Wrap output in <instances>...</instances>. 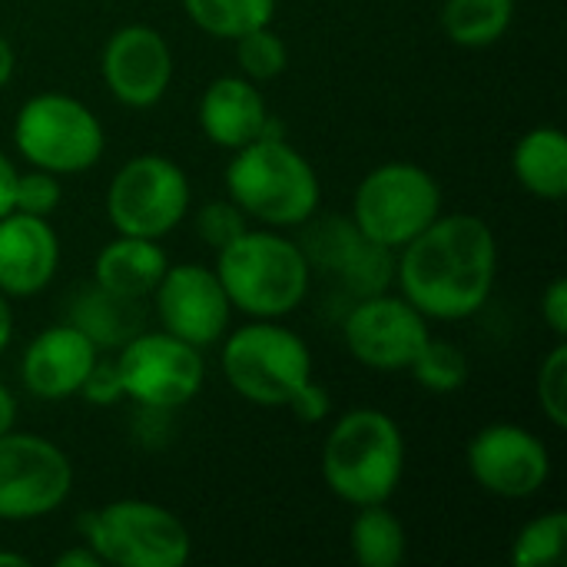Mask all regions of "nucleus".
Wrapping results in <instances>:
<instances>
[{"label":"nucleus","instance_id":"f257e3e1","mask_svg":"<svg viewBox=\"0 0 567 567\" xmlns=\"http://www.w3.org/2000/svg\"><path fill=\"white\" fill-rule=\"evenodd\" d=\"M498 279V239L475 213H439L395 252V286L429 322L478 316Z\"/></svg>","mask_w":567,"mask_h":567},{"label":"nucleus","instance_id":"f03ea898","mask_svg":"<svg viewBox=\"0 0 567 567\" xmlns=\"http://www.w3.org/2000/svg\"><path fill=\"white\" fill-rule=\"evenodd\" d=\"M405 435L399 422L372 405L352 409L336 419L322 442V482L326 488L352 505H385L405 475Z\"/></svg>","mask_w":567,"mask_h":567},{"label":"nucleus","instance_id":"7ed1b4c3","mask_svg":"<svg viewBox=\"0 0 567 567\" xmlns=\"http://www.w3.org/2000/svg\"><path fill=\"white\" fill-rule=\"evenodd\" d=\"M216 276L236 312L249 319H286L312 289V266L286 229H246L216 252Z\"/></svg>","mask_w":567,"mask_h":567},{"label":"nucleus","instance_id":"20e7f679","mask_svg":"<svg viewBox=\"0 0 567 567\" xmlns=\"http://www.w3.org/2000/svg\"><path fill=\"white\" fill-rule=\"evenodd\" d=\"M223 179L226 196L259 226L299 229L319 213V173L286 136H259L233 150Z\"/></svg>","mask_w":567,"mask_h":567},{"label":"nucleus","instance_id":"39448f33","mask_svg":"<svg viewBox=\"0 0 567 567\" xmlns=\"http://www.w3.org/2000/svg\"><path fill=\"white\" fill-rule=\"evenodd\" d=\"M223 375L239 399L259 409H286L312 379V352L279 319H252L226 332Z\"/></svg>","mask_w":567,"mask_h":567},{"label":"nucleus","instance_id":"423d86ee","mask_svg":"<svg viewBox=\"0 0 567 567\" xmlns=\"http://www.w3.org/2000/svg\"><path fill=\"white\" fill-rule=\"evenodd\" d=\"M10 136L27 166L56 173L60 179L93 169L106 150L100 116L83 100L60 90H43L23 100Z\"/></svg>","mask_w":567,"mask_h":567},{"label":"nucleus","instance_id":"0eeeda50","mask_svg":"<svg viewBox=\"0 0 567 567\" xmlns=\"http://www.w3.org/2000/svg\"><path fill=\"white\" fill-rule=\"evenodd\" d=\"M76 528L103 565L183 567L193 555V538L179 515L143 498H116L83 512Z\"/></svg>","mask_w":567,"mask_h":567},{"label":"nucleus","instance_id":"6e6552de","mask_svg":"<svg viewBox=\"0 0 567 567\" xmlns=\"http://www.w3.org/2000/svg\"><path fill=\"white\" fill-rule=\"evenodd\" d=\"M442 213L439 179L409 159H392L362 176L352 196L355 229L382 249L399 252Z\"/></svg>","mask_w":567,"mask_h":567},{"label":"nucleus","instance_id":"1a4fd4ad","mask_svg":"<svg viewBox=\"0 0 567 567\" xmlns=\"http://www.w3.org/2000/svg\"><path fill=\"white\" fill-rule=\"evenodd\" d=\"M193 206L186 169L163 153L130 156L106 186V219L113 233L163 239Z\"/></svg>","mask_w":567,"mask_h":567},{"label":"nucleus","instance_id":"9d476101","mask_svg":"<svg viewBox=\"0 0 567 567\" xmlns=\"http://www.w3.org/2000/svg\"><path fill=\"white\" fill-rule=\"evenodd\" d=\"M116 372L123 382V399L136 409L176 412L189 405L206 382L203 349L156 329L136 332L120 346Z\"/></svg>","mask_w":567,"mask_h":567},{"label":"nucleus","instance_id":"9b49d317","mask_svg":"<svg viewBox=\"0 0 567 567\" xmlns=\"http://www.w3.org/2000/svg\"><path fill=\"white\" fill-rule=\"evenodd\" d=\"M73 492L66 452L30 432L0 435V522L20 525L53 515Z\"/></svg>","mask_w":567,"mask_h":567},{"label":"nucleus","instance_id":"f8f14e48","mask_svg":"<svg viewBox=\"0 0 567 567\" xmlns=\"http://www.w3.org/2000/svg\"><path fill=\"white\" fill-rule=\"evenodd\" d=\"M429 336V319L405 296H392L389 289L355 299L342 319L349 355L375 372H409Z\"/></svg>","mask_w":567,"mask_h":567},{"label":"nucleus","instance_id":"ddd939ff","mask_svg":"<svg viewBox=\"0 0 567 567\" xmlns=\"http://www.w3.org/2000/svg\"><path fill=\"white\" fill-rule=\"evenodd\" d=\"M472 482L502 502L535 498L551 478L548 445L525 425L492 422L478 429L465 452Z\"/></svg>","mask_w":567,"mask_h":567},{"label":"nucleus","instance_id":"4468645a","mask_svg":"<svg viewBox=\"0 0 567 567\" xmlns=\"http://www.w3.org/2000/svg\"><path fill=\"white\" fill-rule=\"evenodd\" d=\"M299 246L312 266V276H329L352 299L385 292L395 282V252L365 239L352 216H312Z\"/></svg>","mask_w":567,"mask_h":567},{"label":"nucleus","instance_id":"2eb2a0df","mask_svg":"<svg viewBox=\"0 0 567 567\" xmlns=\"http://www.w3.org/2000/svg\"><path fill=\"white\" fill-rule=\"evenodd\" d=\"M153 306L159 329L196 349L216 346L226 336L233 316L216 269L199 262H169L159 286L153 289Z\"/></svg>","mask_w":567,"mask_h":567},{"label":"nucleus","instance_id":"dca6fc26","mask_svg":"<svg viewBox=\"0 0 567 567\" xmlns=\"http://www.w3.org/2000/svg\"><path fill=\"white\" fill-rule=\"evenodd\" d=\"M100 76L116 103L130 110L156 106L173 83L169 40L150 23H126L113 30L100 53Z\"/></svg>","mask_w":567,"mask_h":567},{"label":"nucleus","instance_id":"f3484780","mask_svg":"<svg viewBox=\"0 0 567 567\" xmlns=\"http://www.w3.org/2000/svg\"><path fill=\"white\" fill-rule=\"evenodd\" d=\"M96 359L100 349L76 326H50L23 349L20 382L33 399L63 402L80 395Z\"/></svg>","mask_w":567,"mask_h":567},{"label":"nucleus","instance_id":"a211bd4d","mask_svg":"<svg viewBox=\"0 0 567 567\" xmlns=\"http://www.w3.org/2000/svg\"><path fill=\"white\" fill-rule=\"evenodd\" d=\"M60 269V236L43 216H0V292L7 299H30L43 292Z\"/></svg>","mask_w":567,"mask_h":567},{"label":"nucleus","instance_id":"6ab92c4d","mask_svg":"<svg viewBox=\"0 0 567 567\" xmlns=\"http://www.w3.org/2000/svg\"><path fill=\"white\" fill-rule=\"evenodd\" d=\"M199 130L206 140L219 150H239L259 136L269 133L272 113L266 106V96L259 93V83L246 80L243 73L216 76L196 106Z\"/></svg>","mask_w":567,"mask_h":567},{"label":"nucleus","instance_id":"aec40b11","mask_svg":"<svg viewBox=\"0 0 567 567\" xmlns=\"http://www.w3.org/2000/svg\"><path fill=\"white\" fill-rule=\"evenodd\" d=\"M166 266L169 256L159 246V239L116 233V239H110L93 259V286H100L116 299L143 302L159 286Z\"/></svg>","mask_w":567,"mask_h":567},{"label":"nucleus","instance_id":"412c9836","mask_svg":"<svg viewBox=\"0 0 567 567\" xmlns=\"http://www.w3.org/2000/svg\"><path fill=\"white\" fill-rule=\"evenodd\" d=\"M512 173L525 193L545 203H561L567 193V136L558 126L528 130L512 153Z\"/></svg>","mask_w":567,"mask_h":567},{"label":"nucleus","instance_id":"4be33fe9","mask_svg":"<svg viewBox=\"0 0 567 567\" xmlns=\"http://www.w3.org/2000/svg\"><path fill=\"white\" fill-rule=\"evenodd\" d=\"M349 551L362 567H399L409 551V535L402 518L385 505L355 508L349 528Z\"/></svg>","mask_w":567,"mask_h":567},{"label":"nucleus","instance_id":"5701e85b","mask_svg":"<svg viewBox=\"0 0 567 567\" xmlns=\"http://www.w3.org/2000/svg\"><path fill=\"white\" fill-rule=\"evenodd\" d=\"M70 326H76L96 349H116L143 329L140 316H136V302L116 299V296L103 292L100 286L83 289L73 299Z\"/></svg>","mask_w":567,"mask_h":567},{"label":"nucleus","instance_id":"b1692460","mask_svg":"<svg viewBox=\"0 0 567 567\" xmlns=\"http://www.w3.org/2000/svg\"><path fill=\"white\" fill-rule=\"evenodd\" d=\"M515 23V0H445L442 30L455 47H495Z\"/></svg>","mask_w":567,"mask_h":567},{"label":"nucleus","instance_id":"393cba45","mask_svg":"<svg viewBox=\"0 0 567 567\" xmlns=\"http://www.w3.org/2000/svg\"><path fill=\"white\" fill-rule=\"evenodd\" d=\"M186 17L216 40H236L272 23L279 0H179Z\"/></svg>","mask_w":567,"mask_h":567},{"label":"nucleus","instance_id":"a878e982","mask_svg":"<svg viewBox=\"0 0 567 567\" xmlns=\"http://www.w3.org/2000/svg\"><path fill=\"white\" fill-rule=\"evenodd\" d=\"M567 548V512L551 508L512 538V565L515 567H551L565 558Z\"/></svg>","mask_w":567,"mask_h":567},{"label":"nucleus","instance_id":"bb28decb","mask_svg":"<svg viewBox=\"0 0 567 567\" xmlns=\"http://www.w3.org/2000/svg\"><path fill=\"white\" fill-rule=\"evenodd\" d=\"M409 372L419 389H425L432 395H452L468 382V359L455 342L429 336L422 352L412 359Z\"/></svg>","mask_w":567,"mask_h":567},{"label":"nucleus","instance_id":"cd10ccee","mask_svg":"<svg viewBox=\"0 0 567 567\" xmlns=\"http://www.w3.org/2000/svg\"><path fill=\"white\" fill-rule=\"evenodd\" d=\"M236 43V60H239V73L252 83H269L276 76L286 73L289 66V47L286 40L272 30V23L256 27L243 37L233 40Z\"/></svg>","mask_w":567,"mask_h":567},{"label":"nucleus","instance_id":"c85d7f7f","mask_svg":"<svg viewBox=\"0 0 567 567\" xmlns=\"http://www.w3.org/2000/svg\"><path fill=\"white\" fill-rule=\"evenodd\" d=\"M193 229H196L203 246L219 252L223 246H229L233 239H239L249 229V216L229 196H223V199H209L196 209Z\"/></svg>","mask_w":567,"mask_h":567},{"label":"nucleus","instance_id":"c756f323","mask_svg":"<svg viewBox=\"0 0 567 567\" xmlns=\"http://www.w3.org/2000/svg\"><path fill=\"white\" fill-rule=\"evenodd\" d=\"M542 415L555 425L567 429V342L558 339L551 346V352L545 355L542 369H538V385H535Z\"/></svg>","mask_w":567,"mask_h":567},{"label":"nucleus","instance_id":"7c9ffc66","mask_svg":"<svg viewBox=\"0 0 567 567\" xmlns=\"http://www.w3.org/2000/svg\"><path fill=\"white\" fill-rule=\"evenodd\" d=\"M63 203V186L56 173L37 169L30 166L27 173H17V186H13V209L27 213V216H43L50 219Z\"/></svg>","mask_w":567,"mask_h":567},{"label":"nucleus","instance_id":"2f4dec72","mask_svg":"<svg viewBox=\"0 0 567 567\" xmlns=\"http://www.w3.org/2000/svg\"><path fill=\"white\" fill-rule=\"evenodd\" d=\"M80 395H83L90 405H96V409H110V405L123 402V382H120L116 365L96 359V365L90 369V375H86V382H83V389H80Z\"/></svg>","mask_w":567,"mask_h":567},{"label":"nucleus","instance_id":"473e14b6","mask_svg":"<svg viewBox=\"0 0 567 567\" xmlns=\"http://www.w3.org/2000/svg\"><path fill=\"white\" fill-rule=\"evenodd\" d=\"M286 409L292 412L296 422H302V425H319V422H326L329 412H332V395L326 392V385H319L316 379H309V382L289 399Z\"/></svg>","mask_w":567,"mask_h":567},{"label":"nucleus","instance_id":"72a5a7b5","mask_svg":"<svg viewBox=\"0 0 567 567\" xmlns=\"http://www.w3.org/2000/svg\"><path fill=\"white\" fill-rule=\"evenodd\" d=\"M542 319L555 339H567V282L558 276L542 292Z\"/></svg>","mask_w":567,"mask_h":567},{"label":"nucleus","instance_id":"f704fd0d","mask_svg":"<svg viewBox=\"0 0 567 567\" xmlns=\"http://www.w3.org/2000/svg\"><path fill=\"white\" fill-rule=\"evenodd\" d=\"M17 166L10 163V156L0 150V216L13 213V186H17Z\"/></svg>","mask_w":567,"mask_h":567},{"label":"nucleus","instance_id":"c9c22d12","mask_svg":"<svg viewBox=\"0 0 567 567\" xmlns=\"http://www.w3.org/2000/svg\"><path fill=\"white\" fill-rule=\"evenodd\" d=\"M56 567H103L100 555L90 548V545H76V548H66L53 558Z\"/></svg>","mask_w":567,"mask_h":567},{"label":"nucleus","instance_id":"e433bc0d","mask_svg":"<svg viewBox=\"0 0 567 567\" xmlns=\"http://www.w3.org/2000/svg\"><path fill=\"white\" fill-rule=\"evenodd\" d=\"M17 422V399L7 389V382H0V435H7Z\"/></svg>","mask_w":567,"mask_h":567},{"label":"nucleus","instance_id":"4c0bfd02","mask_svg":"<svg viewBox=\"0 0 567 567\" xmlns=\"http://www.w3.org/2000/svg\"><path fill=\"white\" fill-rule=\"evenodd\" d=\"M13 70H17V53H13V43L0 33V90L13 80Z\"/></svg>","mask_w":567,"mask_h":567},{"label":"nucleus","instance_id":"58836bf2","mask_svg":"<svg viewBox=\"0 0 567 567\" xmlns=\"http://www.w3.org/2000/svg\"><path fill=\"white\" fill-rule=\"evenodd\" d=\"M10 339H13V309H10V299L0 292V355L7 352Z\"/></svg>","mask_w":567,"mask_h":567},{"label":"nucleus","instance_id":"ea45409f","mask_svg":"<svg viewBox=\"0 0 567 567\" xmlns=\"http://www.w3.org/2000/svg\"><path fill=\"white\" fill-rule=\"evenodd\" d=\"M30 561L17 551H0V567H27Z\"/></svg>","mask_w":567,"mask_h":567}]
</instances>
